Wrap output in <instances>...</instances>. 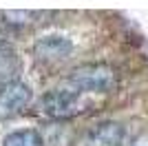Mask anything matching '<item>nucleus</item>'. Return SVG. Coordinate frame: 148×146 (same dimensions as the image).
I'll return each instance as SVG.
<instances>
[{"mask_svg": "<svg viewBox=\"0 0 148 146\" xmlns=\"http://www.w3.org/2000/svg\"><path fill=\"white\" fill-rule=\"evenodd\" d=\"M124 140V126L117 122H99L86 135V146H119Z\"/></svg>", "mask_w": 148, "mask_h": 146, "instance_id": "obj_5", "label": "nucleus"}, {"mask_svg": "<svg viewBox=\"0 0 148 146\" xmlns=\"http://www.w3.org/2000/svg\"><path fill=\"white\" fill-rule=\"evenodd\" d=\"M2 146H42V135L33 128L13 131L2 140Z\"/></svg>", "mask_w": 148, "mask_h": 146, "instance_id": "obj_7", "label": "nucleus"}, {"mask_svg": "<svg viewBox=\"0 0 148 146\" xmlns=\"http://www.w3.org/2000/svg\"><path fill=\"white\" fill-rule=\"evenodd\" d=\"M73 51V42L62 36H47L33 44V55L40 62H60Z\"/></svg>", "mask_w": 148, "mask_h": 146, "instance_id": "obj_4", "label": "nucleus"}, {"mask_svg": "<svg viewBox=\"0 0 148 146\" xmlns=\"http://www.w3.org/2000/svg\"><path fill=\"white\" fill-rule=\"evenodd\" d=\"M31 102V89L25 82H11L0 89V117L18 115Z\"/></svg>", "mask_w": 148, "mask_h": 146, "instance_id": "obj_3", "label": "nucleus"}, {"mask_svg": "<svg viewBox=\"0 0 148 146\" xmlns=\"http://www.w3.org/2000/svg\"><path fill=\"white\" fill-rule=\"evenodd\" d=\"M2 18L9 24H29V22H33L31 18H40V13H36V11H2Z\"/></svg>", "mask_w": 148, "mask_h": 146, "instance_id": "obj_8", "label": "nucleus"}, {"mask_svg": "<svg viewBox=\"0 0 148 146\" xmlns=\"http://www.w3.org/2000/svg\"><path fill=\"white\" fill-rule=\"evenodd\" d=\"M20 75V58L11 47L0 44V82L11 84Z\"/></svg>", "mask_w": 148, "mask_h": 146, "instance_id": "obj_6", "label": "nucleus"}, {"mask_svg": "<svg viewBox=\"0 0 148 146\" xmlns=\"http://www.w3.org/2000/svg\"><path fill=\"white\" fill-rule=\"evenodd\" d=\"M117 84V75L115 69L108 64H82V67L73 69L69 73V86L75 91H97V93H106L113 91Z\"/></svg>", "mask_w": 148, "mask_h": 146, "instance_id": "obj_1", "label": "nucleus"}, {"mask_svg": "<svg viewBox=\"0 0 148 146\" xmlns=\"http://www.w3.org/2000/svg\"><path fill=\"white\" fill-rule=\"evenodd\" d=\"M42 109L51 117H71L86 109V102H82V93L75 89H53L42 97Z\"/></svg>", "mask_w": 148, "mask_h": 146, "instance_id": "obj_2", "label": "nucleus"}]
</instances>
